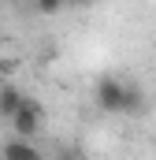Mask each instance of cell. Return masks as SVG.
Here are the masks:
<instances>
[{
  "mask_svg": "<svg viewBox=\"0 0 156 160\" xmlns=\"http://www.w3.org/2000/svg\"><path fill=\"white\" fill-rule=\"evenodd\" d=\"M7 123H11V130H15V134H26V138H34L41 127H45V108H41V101L26 97V101H22V108H19V112H15Z\"/></svg>",
  "mask_w": 156,
  "mask_h": 160,
  "instance_id": "cell-2",
  "label": "cell"
},
{
  "mask_svg": "<svg viewBox=\"0 0 156 160\" xmlns=\"http://www.w3.org/2000/svg\"><path fill=\"white\" fill-rule=\"evenodd\" d=\"M26 97H30V93H22L19 86H4V89H0V116H4V119H11V116L22 108V101H26Z\"/></svg>",
  "mask_w": 156,
  "mask_h": 160,
  "instance_id": "cell-3",
  "label": "cell"
},
{
  "mask_svg": "<svg viewBox=\"0 0 156 160\" xmlns=\"http://www.w3.org/2000/svg\"><path fill=\"white\" fill-rule=\"evenodd\" d=\"M0 153H4V157H41L37 149H34V145L26 142V134H15V138H11V142H7V145L0 149Z\"/></svg>",
  "mask_w": 156,
  "mask_h": 160,
  "instance_id": "cell-4",
  "label": "cell"
},
{
  "mask_svg": "<svg viewBox=\"0 0 156 160\" xmlns=\"http://www.w3.org/2000/svg\"><path fill=\"white\" fill-rule=\"evenodd\" d=\"M67 8V0H34V11H41V15H60Z\"/></svg>",
  "mask_w": 156,
  "mask_h": 160,
  "instance_id": "cell-5",
  "label": "cell"
},
{
  "mask_svg": "<svg viewBox=\"0 0 156 160\" xmlns=\"http://www.w3.org/2000/svg\"><path fill=\"white\" fill-rule=\"evenodd\" d=\"M67 4H71V8H78V11H82V8H93L97 0H67Z\"/></svg>",
  "mask_w": 156,
  "mask_h": 160,
  "instance_id": "cell-6",
  "label": "cell"
},
{
  "mask_svg": "<svg viewBox=\"0 0 156 160\" xmlns=\"http://www.w3.org/2000/svg\"><path fill=\"white\" fill-rule=\"evenodd\" d=\"M93 101L100 112H112V116H134L145 108V89L134 86V82L119 78V75H100L93 86Z\"/></svg>",
  "mask_w": 156,
  "mask_h": 160,
  "instance_id": "cell-1",
  "label": "cell"
}]
</instances>
